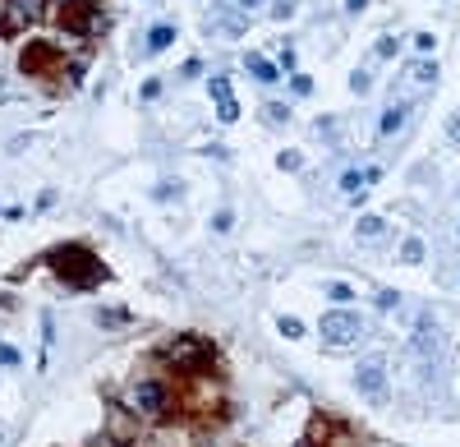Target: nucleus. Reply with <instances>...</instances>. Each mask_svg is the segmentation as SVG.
Wrapping results in <instances>:
<instances>
[{"mask_svg": "<svg viewBox=\"0 0 460 447\" xmlns=\"http://www.w3.org/2000/svg\"><path fill=\"white\" fill-rule=\"evenodd\" d=\"M46 263H51L55 277L65 281V286H74V291H92V286H101V281L110 277L106 263H101L88 245H55L51 254H46Z\"/></svg>", "mask_w": 460, "mask_h": 447, "instance_id": "1", "label": "nucleus"}, {"mask_svg": "<svg viewBox=\"0 0 460 447\" xmlns=\"http://www.w3.org/2000/svg\"><path fill=\"white\" fill-rule=\"evenodd\" d=\"M161 364H171L180 378H198V374L217 369V346L203 341V336H194V332H185V336H175V341L161 346Z\"/></svg>", "mask_w": 460, "mask_h": 447, "instance_id": "2", "label": "nucleus"}, {"mask_svg": "<svg viewBox=\"0 0 460 447\" xmlns=\"http://www.w3.org/2000/svg\"><path fill=\"white\" fill-rule=\"evenodd\" d=\"M171 411H180L185 420H217L221 411H226V402H221V388L212 383V374H198V378H189L185 383V392L175 397V406Z\"/></svg>", "mask_w": 460, "mask_h": 447, "instance_id": "3", "label": "nucleus"}, {"mask_svg": "<svg viewBox=\"0 0 460 447\" xmlns=\"http://www.w3.org/2000/svg\"><path fill=\"white\" fill-rule=\"evenodd\" d=\"M19 69L28 78H42V83H65V51L55 42H28L19 51Z\"/></svg>", "mask_w": 460, "mask_h": 447, "instance_id": "4", "label": "nucleus"}, {"mask_svg": "<svg viewBox=\"0 0 460 447\" xmlns=\"http://www.w3.org/2000/svg\"><path fill=\"white\" fill-rule=\"evenodd\" d=\"M55 23L74 37H97V33H106V10H101L97 0H60Z\"/></svg>", "mask_w": 460, "mask_h": 447, "instance_id": "5", "label": "nucleus"}, {"mask_svg": "<svg viewBox=\"0 0 460 447\" xmlns=\"http://www.w3.org/2000/svg\"><path fill=\"white\" fill-rule=\"evenodd\" d=\"M318 332H322V346L340 350V346H354V341L364 336V323H359L354 309H327L322 323H318Z\"/></svg>", "mask_w": 460, "mask_h": 447, "instance_id": "6", "label": "nucleus"}, {"mask_svg": "<svg viewBox=\"0 0 460 447\" xmlns=\"http://www.w3.org/2000/svg\"><path fill=\"white\" fill-rule=\"evenodd\" d=\"M129 402H134V411H138V415H152V420H161V415H171L175 397H171V383H161V378H143V383H134Z\"/></svg>", "mask_w": 460, "mask_h": 447, "instance_id": "7", "label": "nucleus"}, {"mask_svg": "<svg viewBox=\"0 0 460 447\" xmlns=\"http://www.w3.org/2000/svg\"><path fill=\"white\" fill-rule=\"evenodd\" d=\"M354 388H359V397H368V402H387V360L382 355L364 360L359 369H354Z\"/></svg>", "mask_w": 460, "mask_h": 447, "instance_id": "8", "label": "nucleus"}, {"mask_svg": "<svg viewBox=\"0 0 460 447\" xmlns=\"http://www.w3.org/2000/svg\"><path fill=\"white\" fill-rule=\"evenodd\" d=\"M208 88H212V97H217V115H221V125L240 120V106H235V97H230V78H226V74H217Z\"/></svg>", "mask_w": 460, "mask_h": 447, "instance_id": "9", "label": "nucleus"}, {"mask_svg": "<svg viewBox=\"0 0 460 447\" xmlns=\"http://www.w3.org/2000/svg\"><path fill=\"white\" fill-rule=\"evenodd\" d=\"M405 78L415 83V88H433V83H438V60H410Z\"/></svg>", "mask_w": 460, "mask_h": 447, "instance_id": "10", "label": "nucleus"}, {"mask_svg": "<svg viewBox=\"0 0 460 447\" xmlns=\"http://www.w3.org/2000/svg\"><path fill=\"white\" fill-rule=\"evenodd\" d=\"M415 350L419 355H433V350H438V327H433V318H419L415 323Z\"/></svg>", "mask_w": 460, "mask_h": 447, "instance_id": "11", "label": "nucleus"}, {"mask_svg": "<svg viewBox=\"0 0 460 447\" xmlns=\"http://www.w3.org/2000/svg\"><path fill=\"white\" fill-rule=\"evenodd\" d=\"M405 115H410V106H387V111H382V120H378V134H382V139H391L396 129L405 125Z\"/></svg>", "mask_w": 460, "mask_h": 447, "instance_id": "12", "label": "nucleus"}, {"mask_svg": "<svg viewBox=\"0 0 460 447\" xmlns=\"http://www.w3.org/2000/svg\"><path fill=\"white\" fill-rule=\"evenodd\" d=\"M171 42H175V23H152V33H148V51H166Z\"/></svg>", "mask_w": 460, "mask_h": 447, "instance_id": "13", "label": "nucleus"}, {"mask_svg": "<svg viewBox=\"0 0 460 447\" xmlns=\"http://www.w3.org/2000/svg\"><path fill=\"white\" fill-rule=\"evenodd\" d=\"M354 235H359V240H382V235H387V222H382V217H359V226H354Z\"/></svg>", "mask_w": 460, "mask_h": 447, "instance_id": "14", "label": "nucleus"}, {"mask_svg": "<svg viewBox=\"0 0 460 447\" xmlns=\"http://www.w3.org/2000/svg\"><path fill=\"white\" fill-rule=\"evenodd\" d=\"M244 65H249V74H253V78H263V83H276V65H272V60H263V56H249Z\"/></svg>", "mask_w": 460, "mask_h": 447, "instance_id": "15", "label": "nucleus"}, {"mask_svg": "<svg viewBox=\"0 0 460 447\" xmlns=\"http://www.w3.org/2000/svg\"><path fill=\"white\" fill-rule=\"evenodd\" d=\"M263 120L267 125H290V106H285V101H267V106H263Z\"/></svg>", "mask_w": 460, "mask_h": 447, "instance_id": "16", "label": "nucleus"}, {"mask_svg": "<svg viewBox=\"0 0 460 447\" xmlns=\"http://www.w3.org/2000/svg\"><path fill=\"white\" fill-rule=\"evenodd\" d=\"M129 318H134L129 309H97V323H101V327H124Z\"/></svg>", "mask_w": 460, "mask_h": 447, "instance_id": "17", "label": "nucleus"}, {"mask_svg": "<svg viewBox=\"0 0 460 447\" xmlns=\"http://www.w3.org/2000/svg\"><path fill=\"white\" fill-rule=\"evenodd\" d=\"M401 263H424V240L419 235H410L405 245H401Z\"/></svg>", "mask_w": 460, "mask_h": 447, "instance_id": "18", "label": "nucleus"}, {"mask_svg": "<svg viewBox=\"0 0 460 447\" xmlns=\"http://www.w3.org/2000/svg\"><path fill=\"white\" fill-rule=\"evenodd\" d=\"M276 166H281V171H299V166H304V157H299L295 148H290V152H281V157H276Z\"/></svg>", "mask_w": 460, "mask_h": 447, "instance_id": "19", "label": "nucleus"}, {"mask_svg": "<svg viewBox=\"0 0 460 447\" xmlns=\"http://www.w3.org/2000/svg\"><path fill=\"white\" fill-rule=\"evenodd\" d=\"M290 92H295V97H308V92H313V78H308V74H295V78H290Z\"/></svg>", "mask_w": 460, "mask_h": 447, "instance_id": "20", "label": "nucleus"}, {"mask_svg": "<svg viewBox=\"0 0 460 447\" xmlns=\"http://www.w3.org/2000/svg\"><path fill=\"white\" fill-rule=\"evenodd\" d=\"M350 88L354 92H368L373 88V74H368V69H354V74H350Z\"/></svg>", "mask_w": 460, "mask_h": 447, "instance_id": "21", "label": "nucleus"}, {"mask_svg": "<svg viewBox=\"0 0 460 447\" xmlns=\"http://www.w3.org/2000/svg\"><path fill=\"white\" fill-rule=\"evenodd\" d=\"M281 336H290V341H295V336H304V323H299V318H281Z\"/></svg>", "mask_w": 460, "mask_h": 447, "instance_id": "22", "label": "nucleus"}, {"mask_svg": "<svg viewBox=\"0 0 460 447\" xmlns=\"http://www.w3.org/2000/svg\"><path fill=\"white\" fill-rule=\"evenodd\" d=\"M340 190H364V171H345V176H340Z\"/></svg>", "mask_w": 460, "mask_h": 447, "instance_id": "23", "label": "nucleus"}, {"mask_svg": "<svg viewBox=\"0 0 460 447\" xmlns=\"http://www.w3.org/2000/svg\"><path fill=\"white\" fill-rule=\"evenodd\" d=\"M327 295H331V300H336V304H345V300H350V286H345V281H331V286H327Z\"/></svg>", "mask_w": 460, "mask_h": 447, "instance_id": "24", "label": "nucleus"}, {"mask_svg": "<svg viewBox=\"0 0 460 447\" xmlns=\"http://www.w3.org/2000/svg\"><path fill=\"white\" fill-rule=\"evenodd\" d=\"M396 56V37H378V60H391Z\"/></svg>", "mask_w": 460, "mask_h": 447, "instance_id": "25", "label": "nucleus"}, {"mask_svg": "<svg viewBox=\"0 0 460 447\" xmlns=\"http://www.w3.org/2000/svg\"><path fill=\"white\" fill-rule=\"evenodd\" d=\"M221 33H226V37H240L244 23H240V19H221Z\"/></svg>", "mask_w": 460, "mask_h": 447, "instance_id": "26", "label": "nucleus"}, {"mask_svg": "<svg viewBox=\"0 0 460 447\" xmlns=\"http://www.w3.org/2000/svg\"><path fill=\"white\" fill-rule=\"evenodd\" d=\"M447 134H451V143H460V111L447 115Z\"/></svg>", "mask_w": 460, "mask_h": 447, "instance_id": "27", "label": "nucleus"}, {"mask_svg": "<svg viewBox=\"0 0 460 447\" xmlns=\"http://www.w3.org/2000/svg\"><path fill=\"white\" fill-rule=\"evenodd\" d=\"M152 97H161V83H157V78H148V83H143V101H152Z\"/></svg>", "mask_w": 460, "mask_h": 447, "instance_id": "28", "label": "nucleus"}, {"mask_svg": "<svg viewBox=\"0 0 460 447\" xmlns=\"http://www.w3.org/2000/svg\"><path fill=\"white\" fill-rule=\"evenodd\" d=\"M272 14H276V19H290V14H295V5H290V0H276Z\"/></svg>", "mask_w": 460, "mask_h": 447, "instance_id": "29", "label": "nucleus"}, {"mask_svg": "<svg viewBox=\"0 0 460 447\" xmlns=\"http://www.w3.org/2000/svg\"><path fill=\"white\" fill-rule=\"evenodd\" d=\"M0 364H19V350L5 346V341H0Z\"/></svg>", "mask_w": 460, "mask_h": 447, "instance_id": "30", "label": "nucleus"}, {"mask_svg": "<svg viewBox=\"0 0 460 447\" xmlns=\"http://www.w3.org/2000/svg\"><path fill=\"white\" fill-rule=\"evenodd\" d=\"M318 134L322 139H336V120H318Z\"/></svg>", "mask_w": 460, "mask_h": 447, "instance_id": "31", "label": "nucleus"}, {"mask_svg": "<svg viewBox=\"0 0 460 447\" xmlns=\"http://www.w3.org/2000/svg\"><path fill=\"white\" fill-rule=\"evenodd\" d=\"M230 222H235L230 213H217V217H212V226H217V231H230Z\"/></svg>", "mask_w": 460, "mask_h": 447, "instance_id": "32", "label": "nucleus"}, {"mask_svg": "<svg viewBox=\"0 0 460 447\" xmlns=\"http://www.w3.org/2000/svg\"><path fill=\"white\" fill-rule=\"evenodd\" d=\"M235 5H240V10H263L267 0H235Z\"/></svg>", "mask_w": 460, "mask_h": 447, "instance_id": "33", "label": "nucleus"}, {"mask_svg": "<svg viewBox=\"0 0 460 447\" xmlns=\"http://www.w3.org/2000/svg\"><path fill=\"white\" fill-rule=\"evenodd\" d=\"M97 447H129V443H124V438H110V434H106V438H101Z\"/></svg>", "mask_w": 460, "mask_h": 447, "instance_id": "34", "label": "nucleus"}, {"mask_svg": "<svg viewBox=\"0 0 460 447\" xmlns=\"http://www.w3.org/2000/svg\"><path fill=\"white\" fill-rule=\"evenodd\" d=\"M456 235H460V231H456Z\"/></svg>", "mask_w": 460, "mask_h": 447, "instance_id": "35", "label": "nucleus"}]
</instances>
